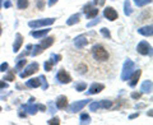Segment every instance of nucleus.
<instances>
[{
  "mask_svg": "<svg viewBox=\"0 0 153 125\" xmlns=\"http://www.w3.org/2000/svg\"><path fill=\"white\" fill-rule=\"evenodd\" d=\"M89 55L92 56V60L98 64H106L110 61V51L106 49L102 43H97L91 49Z\"/></svg>",
  "mask_w": 153,
  "mask_h": 125,
  "instance_id": "nucleus-1",
  "label": "nucleus"
},
{
  "mask_svg": "<svg viewBox=\"0 0 153 125\" xmlns=\"http://www.w3.org/2000/svg\"><path fill=\"white\" fill-rule=\"evenodd\" d=\"M38 69H40L38 62H32V64H30L27 68H24V72H22L19 74V77H21V78H27V77L35 74Z\"/></svg>",
  "mask_w": 153,
  "mask_h": 125,
  "instance_id": "nucleus-2",
  "label": "nucleus"
},
{
  "mask_svg": "<svg viewBox=\"0 0 153 125\" xmlns=\"http://www.w3.org/2000/svg\"><path fill=\"white\" fill-rule=\"evenodd\" d=\"M133 69H134V62L132 60H126L125 64H124V68H123L121 79L123 80H126L127 78H129L130 74L133 73Z\"/></svg>",
  "mask_w": 153,
  "mask_h": 125,
  "instance_id": "nucleus-3",
  "label": "nucleus"
},
{
  "mask_svg": "<svg viewBox=\"0 0 153 125\" xmlns=\"http://www.w3.org/2000/svg\"><path fill=\"white\" fill-rule=\"evenodd\" d=\"M55 22L54 18H47V19H40V21H31L28 26L32 28H38V27H43V26H51Z\"/></svg>",
  "mask_w": 153,
  "mask_h": 125,
  "instance_id": "nucleus-4",
  "label": "nucleus"
},
{
  "mask_svg": "<svg viewBox=\"0 0 153 125\" xmlns=\"http://www.w3.org/2000/svg\"><path fill=\"white\" fill-rule=\"evenodd\" d=\"M56 79L59 80L60 83H63V84H68V83L72 82V77H70V74H69L67 70H64V69H60V70L57 72Z\"/></svg>",
  "mask_w": 153,
  "mask_h": 125,
  "instance_id": "nucleus-5",
  "label": "nucleus"
},
{
  "mask_svg": "<svg viewBox=\"0 0 153 125\" xmlns=\"http://www.w3.org/2000/svg\"><path fill=\"white\" fill-rule=\"evenodd\" d=\"M152 47L151 45L147 42V41H142L138 43V46H137V51L139 53L140 55H148V54H152Z\"/></svg>",
  "mask_w": 153,
  "mask_h": 125,
  "instance_id": "nucleus-6",
  "label": "nucleus"
},
{
  "mask_svg": "<svg viewBox=\"0 0 153 125\" xmlns=\"http://www.w3.org/2000/svg\"><path fill=\"white\" fill-rule=\"evenodd\" d=\"M74 45L75 47L78 50H82V49H84V47L88 45V37H87L86 35H81V36H78V37L75 38V41H74Z\"/></svg>",
  "mask_w": 153,
  "mask_h": 125,
  "instance_id": "nucleus-7",
  "label": "nucleus"
},
{
  "mask_svg": "<svg viewBox=\"0 0 153 125\" xmlns=\"http://www.w3.org/2000/svg\"><path fill=\"white\" fill-rule=\"evenodd\" d=\"M89 101L91 100H84V101H76V102H74V104H72L70 107H69V112H78V111H81V110L84 107Z\"/></svg>",
  "mask_w": 153,
  "mask_h": 125,
  "instance_id": "nucleus-8",
  "label": "nucleus"
},
{
  "mask_svg": "<svg viewBox=\"0 0 153 125\" xmlns=\"http://www.w3.org/2000/svg\"><path fill=\"white\" fill-rule=\"evenodd\" d=\"M103 16L107 18L108 21H116L118 19V17H119V14H118V12L114 9V8H111V6H107V8H105V10H103Z\"/></svg>",
  "mask_w": 153,
  "mask_h": 125,
  "instance_id": "nucleus-9",
  "label": "nucleus"
},
{
  "mask_svg": "<svg viewBox=\"0 0 153 125\" xmlns=\"http://www.w3.org/2000/svg\"><path fill=\"white\" fill-rule=\"evenodd\" d=\"M83 13H84L86 17L89 19V18H93V17L98 16V9L92 6V4H87L84 6V9H83Z\"/></svg>",
  "mask_w": 153,
  "mask_h": 125,
  "instance_id": "nucleus-10",
  "label": "nucleus"
},
{
  "mask_svg": "<svg viewBox=\"0 0 153 125\" xmlns=\"http://www.w3.org/2000/svg\"><path fill=\"white\" fill-rule=\"evenodd\" d=\"M105 89V84H102V83H92V86L89 87V89L87 91V93L88 94H96V93H100L101 91H103Z\"/></svg>",
  "mask_w": 153,
  "mask_h": 125,
  "instance_id": "nucleus-11",
  "label": "nucleus"
},
{
  "mask_svg": "<svg viewBox=\"0 0 153 125\" xmlns=\"http://www.w3.org/2000/svg\"><path fill=\"white\" fill-rule=\"evenodd\" d=\"M140 75H142V70H135L134 73H132L130 74V77L127 79H129V86L130 87H135L137 86V83H138V80H139V78H140Z\"/></svg>",
  "mask_w": 153,
  "mask_h": 125,
  "instance_id": "nucleus-12",
  "label": "nucleus"
},
{
  "mask_svg": "<svg viewBox=\"0 0 153 125\" xmlns=\"http://www.w3.org/2000/svg\"><path fill=\"white\" fill-rule=\"evenodd\" d=\"M16 37H17V40L13 43V51L14 53H18L21 49V46H22V43H23V36H22L21 33H17Z\"/></svg>",
  "mask_w": 153,
  "mask_h": 125,
  "instance_id": "nucleus-13",
  "label": "nucleus"
},
{
  "mask_svg": "<svg viewBox=\"0 0 153 125\" xmlns=\"http://www.w3.org/2000/svg\"><path fill=\"white\" fill-rule=\"evenodd\" d=\"M67 106H68L67 96H59V97H57V100H56V107L57 109L63 110V109H67Z\"/></svg>",
  "mask_w": 153,
  "mask_h": 125,
  "instance_id": "nucleus-14",
  "label": "nucleus"
},
{
  "mask_svg": "<svg viewBox=\"0 0 153 125\" xmlns=\"http://www.w3.org/2000/svg\"><path fill=\"white\" fill-rule=\"evenodd\" d=\"M138 32H139L140 35L145 36V37H151V36L153 35V27H152V24H149V26H147V27L138 29Z\"/></svg>",
  "mask_w": 153,
  "mask_h": 125,
  "instance_id": "nucleus-15",
  "label": "nucleus"
},
{
  "mask_svg": "<svg viewBox=\"0 0 153 125\" xmlns=\"http://www.w3.org/2000/svg\"><path fill=\"white\" fill-rule=\"evenodd\" d=\"M49 32H50V28H46V29H40V31H32L31 35L33 36L35 38H41L43 36H46Z\"/></svg>",
  "mask_w": 153,
  "mask_h": 125,
  "instance_id": "nucleus-16",
  "label": "nucleus"
},
{
  "mask_svg": "<svg viewBox=\"0 0 153 125\" xmlns=\"http://www.w3.org/2000/svg\"><path fill=\"white\" fill-rule=\"evenodd\" d=\"M25 86L30 87V88H37V87L41 86V80H40V78H32L30 80H27Z\"/></svg>",
  "mask_w": 153,
  "mask_h": 125,
  "instance_id": "nucleus-17",
  "label": "nucleus"
},
{
  "mask_svg": "<svg viewBox=\"0 0 153 125\" xmlns=\"http://www.w3.org/2000/svg\"><path fill=\"white\" fill-rule=\"evenodd\" d=\"M140 89L143 93H151L152 92V80H145V82L142 84Z\"/></svg>",
  "mask_w": 153,
  "mask_h": 125,
  "instance_id": "nucleus-18",
  "label": "nucleus"
},
{
  "mask_svg": "<svg viewBox=\"0 0 153 125\" xmlns=\"http://www.w3.org/2000/svg\"><path fill=\"white\" fill-rule=\"evenodd\" d=\"M54 41H55V38H54V37H46V38H43V40H42L40 45H41V46L43 47V49H47V47H50L51 45H52Z\"/></svg>",
  "mask_w": 153,
  "mask_h": 125,
  "instance_id": "nucleus-19",
  "label": "nucleus"
},
{
  "mask_svg": "<svg viewBox=\"0 0 153 125\" xmlns=\"http://www.w3.org/2000/svg\"><path fill=\"white\" fill-rule=\"evenodd\" d=\"M23 107L25 109V111H27L28 114H31V115H35L36 112H37V105H31V104H28V105H24Z\"/></svg>",
  "mask_w": 153,
  "mask_h": 125,
  "instance_id": "nucleus-20",
  "label": "nucleus"
},
{
  "mask_svg": "<svg viewBox=\"0 0 153 125\" xmlns=\"http://www.w3.org/2000/svg\"><path fill=\"white\" fill-rule=\"evenodd\" d=\"M79 17H81L79 14H73V16L67 21V24L68 26H73V24L78 23V22H79Z\"/></svg>",
  "mask_w": 153,
  "mask_h": 125,
  "instance_id": "nucleus-21",
  "label": "nucleus"
},
{
  "mask_svg": "<svg viewBox=\"0 0 153 125\" xmlns=\"http://www.w3.org/2000/svg\"><path fill=\"white\" fill-rule=\"evenodd\" d=\"M124 13L126 16H130L132 14V5H130V0H125L124 3Z\"/></svg>",
  "mask_w": 153,
  "mask_h": 125,
  "instance_id": "nucleus-22",
  "label": "nucleus"
},
{
  "mask_svg": "<svg viewBox=\"0 0 153 125\" xmlns=\"http://www.w3.org/2000/svg\"><path fill=\"white\" fill-rule=\"evenodd\" d=\"M81 124H89L91 123V117L88 114H86V112H83L82 115H81Z\"/></svg>",
  "mask_w": 153,
  "mask_h": 125,
  "instance_id": "nucleus-23",
  "label": "nucleus"
},
{
  "mask_svg": "<svg viewBox=\"0 0 153 125\" xmlns=\"http://www.w3.org/2000/svg\"><path fill=\"white\" fill-rule=\"evenodd\" d=\"M100 107L102 109H111L112 107V101H108V100H103L100 102Z\"/></svg>",
  "mask_w": 153,
  "mask_h": 125,
  "instance_id": "nucleus-24",
  "label": "nucleus"
},
{
  "mask_svg": "<svg viewBox=\"0 0 153 125\" xmlns=\"http://www.w3.org/2000/svg\"><path fill=\"white\" fill-rule=\"evenodd\" d=\"M33 49H35V50L31 53V54H32V56H37V55H40V54H41L43 50H45V49H43V47H42L41 45H37V46H35Z\"/></svg>",
  "mask_w": 153,
  "mask_h": 125,
  "instance_id": "nucleus-25",
  "label": "nucleus"
},
{
  "mask_svg": "<svg viewBox=\"0 0 153 125\" xmlns=\"http://www.w3.org/2000/svg\"><path fill=\"white\" fill-rule=\"evenodd\" d=\"M17 6H18V9H25L28 6V0H18Z\"/></svg>",
  "mask_w": 153,
  "mask_h": 125,
  "instance_id": "nucleus-26",
  "label": "nucleus"
},
{
  "mask_svg": "<svg viewBox=\"0 0 153 125\" xmlns=\"http://www.w3.org/2000/svg\"><path fill=\"white\" fill-rule=\"evenodd\" d=\"M4 80H9V82H13V80H16V77H14V72H13V70H9V72L4 75Z\"/></svg>",
  "mask_w": 153,
  "mask_h": 125,
  "instance_id": "nucleus-27",
  "label": "nucleus"
},
{
  "mask_svg": "<svg viewBox=\"0 0 153 125\" xmlns=\"http://www.w3.org/2000/svg\"><path fill=\"white\" fill-rule=\"evenodd\" d=\"M25 64H27V60H25V59H19V62L16 65V69L17 70H22Z\"/></svg>",
  "mask_w": 153,
  "mask_h": 125,
  "instance_id": "nucleus-28",
  "label": "nucleus"
},
{
  "mask_svg": "<svg viewBox=\"0 0 153 125\" xmlns=\"http://www.w3.org/2000/svg\"><path fill=\"white\" fill-rule=\"evenodd\" d=\"M54 60H47V61H45V65H43V67H45V70L46 72H50L51 69H52V65H54Z\"/></svg>",
  "mask_w": 153,
  "mask_h": 125,
  "instance_id": "nucleus-29",
  "label": "nucleus"
},
{
  "mask_svg": "<svg viewBox=\"0 0 153 125\" xmlns=\"http://www.w3.org/2000/svg\"><path fill=\"white\" fill-rule=\"evenodd\" d=\"M87 88V84L84 82H82V83H76L75 84V89L78 91V92H82V91H84Z\"/></svg>",
  "mask_w": 153,
  "mask_h": 125,
  "instance_id": "nucleus-30",
  "label": "nucleus"
},
{
  "mask_svg": "<svg viewBox=\"0 0 153 125\" xmlns=\"http://www.w3.org/2000/svg\"><path fill=\"white\" fill-rule=\"evenodd\" d=\"M134 3L138 5V6H144L151 3V0H134Z\"/></svg>",
  "mask_w": 153,
  "mask_h": 125,
  "instance_id": "nucleus-31",
  "label": "nucleus"
},
{
  "mask_svg": "<svg viewBox=\"0 0 153 125\" xmlns=\"http://www.w3.org/2000/svg\"><path fill=\"white\" fill-rule=\"evenodd\" d=\"M101 33L103 35V37H105V38L111 40V33H110V31H108L107 28H102V29H101Z\"/></svg>",
  "mask_w": 153,
  "mask_h": 125,
  "instance_id": "nucleus-32",
  "label": "nucleus"
},
{
  "mask_svg": "<svg viewBox=\"0 0 153 125\" xmlns=\"http://www.w3.org/2000/svg\"><path fill=\"white\" fill-rule=\"evenodd\" d=\"M100 109V102H92L89 106V110L91 111H97V110Z\"/></svg>",
  "mask_w": 153,
  "mask_h": 125,
  "instance_id": "nucleus-33",
  "label": "nucleus"
},
{
  "mask_svg": "<svg viewBox=\"0 0 153 125\" xmlns=\"http://www.w3.org/2000/svg\"><path fill=\"white\" fill-rule=\"evenodd\" d=\"M132 98H134V100H139V98L142 97V92H132Z\"/></svg>",
  "mask_w": 153,
  "mask_h": 125,
  "instance_id": "nucleus-34",
  "label": "nucleus"
},
{
  "mask_svg": "<svg viewBox=\"0 0 153 125\" xmlns=\"http://www.w3.org/2000/svg\"><path fill=\"white\" fill-rule=\"evenodd\" d=\"M40 80H41V83H42V88H43V89H46V88L49 87V83L45 80V77L41 75V77H40Z\"/></svg>",
  "mask_w": 153,
  "mask_h": 125,
  "instance_id": "nucleus-35",
  "label": "nucleus"
},
{
  "mask_svg": "<svg viewBox=\"0 0 153 125\" xmlns=\"http://www.w3.org/2000/svg\"><path fill=\"white\" fill-rule=\"evenodd\" d=\"M50 125H54V124H60V119L59 117H52L50 121H49Z\"/></svg>",
  "mask_w": 153,
  "mask_h": 125,
  "instance_id": "nucleus-36",
  "label": "nucleus"
},
{
  "mask_svg": "<svg viewBox=\"0 0 153 125\" xmlns=\"http://www.w3.org/2000/svg\"><path fill=\"white\" fill-rule=\"evenodd\" d=\"M100 22H101V21L97 18V19H94V21H92V22H89V23L87 24V27H93L94 24H98V23H100Z\"/></svg>",
  "mask_w": 153,
  "mask_h": 125,
  "instance_id": "nucleus-37",
  "label": "nucleus"
},
{
  "mask_svg": "<svg viewBox=\"0 0 153 125\" xmlns=\"http://www.w3.org/2000/svg\"><path fill=\"white\" fill-rule=\"evenodd\" d=\"M6 69H8V62H3V64L0 65V72H5Z\"/></svg>",
  "mask_w": 153,
  "mask_h": 125,
  "instance_id": "nucleus-38",
  "label": "nucleus"
},
{
  "mask_svg": "<svg viewBox=\"0 0 153 125\" xmlns=\"http://www.w3.org/2000/svg\"><path fill=\"white\" fill-rule=\"evenodd\" d=\"M8 87V84L5 82H3V80H0V89H3V88H6Z\"/></svg>",
  "mask_w": 153,
  "mask_h": 125,
  "instance_id": "nucleus-39",
  "label": "nucleus"
},
{
  "mask_svg": "<svg viewBox=\"0 0 153 125\" xmlns=\"http://www.w3.org/2000/svg\"><path fill=\"white\" fill-rule=\"evenodd\" d=\"M4 6H5V8H10V6H12V3H10V1H5L4 3Z\"/></svg>",
  "mask_w": 153,
  "mask_h": 125,
  "instance_id": "nucleus-40",
  "label": "nucleus"
},
{
  "mask_svg": "<svg viewBox=\"0 0 153 125\" xmlns=\"http://www.w3.org/2000/svg\"><path fill=\"white\" fill-rule=\"evenodd\" d=\"M55 3H57V0H49V5L50 6H52Z\"/></svg>",
  "mask_w": 153,
  "mask_h": 125,
  "instance_id": "nucleus-41",
  "label": "nucleus"
},
{
  "mask_svg": "<svg viewBox=\"0 0 153 125\" xmlns=\"http://www.w3.org/2000/svg\"><path fill=\"white\" fill-rule=\"evenodd\" d=\"M38 8L43 9V1H42V0H40V1H38Z\"/></svg>",
  "mask_w": 153,
  "mask_h": 125,
  "instance_id": "nucleus-42",
  "label": "nucleus"
},
{
  "mask_svg": "<svg viewBox=\"0 0 153 125\" xmlns=\"http://www.w3.org/2000/svg\"><path fill=\"white\" fill-rule=\"evenodd\" d=\"M139 116V112H137V114H133V115H130V119H135V117Z\"/></svg>",
  "mask_w": 153,
  "mask_h": 125,
  "instance_id": "nucleus-43",
  "label": "nucleus"
},
{
  "mask_svg": "<svg viewBox=\"0 0 153 125\" xmlns=\"http://www.w3.org/2000/svg\"><path fill=\"white\" fill-rule=\"evenodd\" d=\"M0 36H1V24H0Z\"/></svg>",
  "mask_w": 153,
  "mask_h": 125,
  "instance_id": "nucleus-44",
  "label": "nucleus"
},
{
  "mask_svg": "<svg viewBox=\"0 0 153 125\" xmlns=\"http://www.w3.org/2000/svg\"><path fill=\"white\" fill-rule=\"evenodd\" d=\"M1 1H3V0H0V8H1Z\"/></svg>",
  "mask_w": 153,
  "mask_h": 125,
  "instance_id": "nucleus-45",
  "label": "nucleus"
},
{
  "mask_svg": "<svg viewBox=\"0 0 153 125\" xmlns=\"http://www.w3.org/2000/svg\"><path fill=\"white\" fill-rule=\"evenodd\" d=\"M93 1H94V3H98V0H93Z\"/></svg>",
  "mask_w": 153,
  "mask_h": 125,
  "instance_id": "nucleus-46",
  "label": "nucleus"
},
{
  "mask_svg": "<svg viewBox=\"0 0 153 125\" xmlns=\"http://www.w3.org/2000/svg\"><path fill=\"white\" fill-rule=\"evenodd\" d=\"M0 111H1V107H0Z\"/></svg>",
  "mask_w": 153,
  "mask_h": 125,
  "instance_id": "nucleus-47",
  "label": "nucleus"
}]
</instances>
